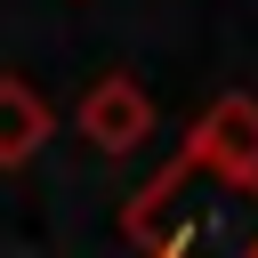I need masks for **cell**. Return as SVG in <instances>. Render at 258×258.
Here are the masks:
<instances>
[{
  "mask_svg": "<svg viewBox=\"0 0 258 258\" xmlns=\"http://www.w3.org/2000/svg\"><path fill=\"white\" fill-rule=\"evenodd\" d=\"M121 242L145 258H258V177H218L177 153L121 202Z\"/></svg>",
  "mask_w": 258,
  "mask_h": 258,
  "instance_id": "obj_1",
  "label": "cell"
},
{
  "mask_svg": "<svg viewBox=\"0 0 258 258\" xmlns=\"http://www.w3.org/2000/svg\"><path fill=\"white\" fill-rule=\"evenodd\" d=\"M73 129L97 145V153H137L153 137V97L137 73H97L81 97H73Z\"/></svg>",
  "mask_w": 258,
  "mask_h": 258,
  "instance_id": "obj_2",
  "label": "cell"
},
{
  "mask_svg": "<svg viewBox=\"0 0 258 258\" xmlns=\"http://www.w3.org/2000/svg\"><path fill=\"white\" fill-rule=\"evenodd\" d=\"M185 161L218 169V177H258V97L250 89H226L194 113L185 129Z\"/></svg>",
  "mask_w": 258,
  "mask_h": 258,
  "instance_id": "obj_3",
  "label": "cell"
},
{
  "mask_svg": "<svg viewBox=\"0 0 258 258\" xmlns=\"http://www.w3.org/2000/svg\"><path fill=\"white\" fill-rule=\"evenodd\" d=\"M48 129H56L48 97H40L24 73H0V169H24V161L48 145Z\"/></svg>",
  "mask_w": 258,
  "mask_h": 258,
  "instance_id": "obj_4",
  "label": "cell"
}]
</instances>
